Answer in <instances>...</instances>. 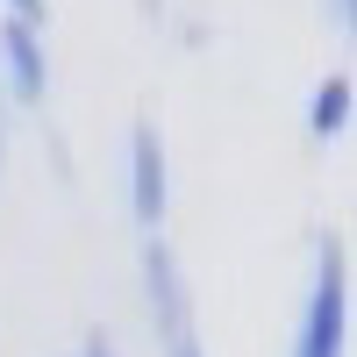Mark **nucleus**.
Wrapping results in <instances>:
<instances>
[{"label": "nucleus", "mask_w": 357, "mask_h": 357, "mask_svg": "<svg viewBox=\"0 0 357 357\" xmlns=\"http://www.w3.org/2000/svg\"><path fill=\"white\" fill-rule=\"evenodd\" d=\"M343 343H350V272H343V250L321 243V272H314L293 357H343Z\"/></svg>", "instance_id": "1"}, {"label": "nucleus", "mask_w": 357, "mask_h": 357, "mask_svg": "<svg viewBox=\"0 0 357 357\" xmlns=\"http://www.w3.org/2000/svg\"><path fill=\"white\" fill-rule=\"evenodd\" d=\"M143 286H151V314H158L165 357H200V336H193V301H186L178 257H172L165 243H151V250H143Z\"/></svg>", "instance_id": "2"}, {"label": "nucleus", "mask_w": 357, "mask_h": 357, "mask_svg": "<svg viewBox=\"0 0 357 357\" xmlns=\"http://www.w3.org/2000/svg\"><path fill=\"white\" fill-rule=\"evenodd\" d=\"M129 207H136L143 229L165 222V143H158L151 122L129 129Z\"/></svg>", "instance_id": "3"}, {"label": "nucleus", "mask_w": 357, "mask_h": 357, "mask_svg": "<svg viewBox=\"0 0 357 357\" xmlns=\"http://www.w3.org/2000/svg\"><path fill=\"white\" fill-rule=\"evenodd\" d=\"M0 57H8V79H15V100H43L50 86V65H43V29L8 15V29H0Z\"/></svg>", "instance_id": "4"}, {"label": "nucleus", "mask_w": 357, "mask_h": 357, "mask_svg": "<svg viewBox=\"0 0 357 357\" xmlns=\"http://www.w3.org/2000/svg\"><path fill=\"white\" fill-rule=\"evenodd\" d=\"M307 129H314V136H343V129H350V79H321V86H314Z\"/></svg>", "instance_id": "5"}, {"label": "nucleus", "mask_w": 357, "mask_h": 357, "mask_svg": "<svg viewBox=\"0 0 357 357\" xmlns=\"http://www.w3.org/2000/svg\"><path fill=\"white\" fill-rule=\"evenodd\" d=\"M8 8H15L22 22H36V29H43V0H8Z\"/></svg>", "instance_id": "6"}, {"label": "nucleus", "mask_w": 357, "mask_h": 357, "mask_svg": "<svg viewBox=\"0 0 357 357\" xmlns=\"http://www.w3.org/2000/svg\"><path fill=\"white\" fill-rule=\"evenodd\" d=\"M79 357H114V343H107V336H86V350H79Z\"/></svg>", "instance_id": "7"}, {"label": "nucleus", "mask_w": 357, "mask_h": 357, "mask_svg": "<svg viewBox=\"0 0 357 357\" xmlns=\"http://www.w3.org/2000/svg\"><path fill=\"white\" fill-rule=\"evenodd\" d=\"M329 15H336V29L350 36V0H329Z\"/></svg>", "instance_id": "8"}]
</instances>
